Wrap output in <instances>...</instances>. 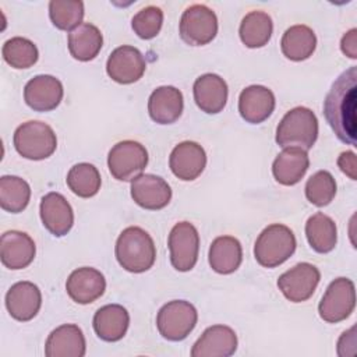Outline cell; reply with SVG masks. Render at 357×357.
<instances>
[{
	"mask_svg": "<svg viewBox=\"0 0 357 357\" xmlns=\"http://www.w3.org/2000/svg\"><path fill=\"white\" fill-rule=\"evenodd\" d=\"M211 268L220 273L229 275L238 269L243 261V248L240 241L233 236H219L216 237L208 254Z\"/></svg>",
	"mask_w": 357,
	"mask_h": 357,
	"instance_id": "cell-27",
	"label": "cell"
},
{
	"mask_svg": "<svg viewBox=\"0 0 357 357\" xmlns=\"http://www.w3.org/2000/svg\"><path fill=\"white\" fill-rule=\"evenodd\" d=\"M296 245L294 233L284 225L273 223L259 233L254 245V257L261 266L276 268L294 254Z\"/></svg>",
	"mask_w": 357,
	"mask_h": 357,
	"instance_id": "cell-4",
	"label": "cell"
},
{
	"mask_svg": "<svg viewBox=\"0 0 357 357\" xmlns=\"http://www.w3.org/2000/svg\"><path fill=\"white\" fill-rule=\"evenodd\" d=\"M310 167V158L307 151L296 146L283 148V151L275 158L272 165V173L278 183L283 185L297 184Z\"/></svg>",
	"mask_w": 357,
	"mask_h": 357,
	"instance_id": "cell-25",
	"label": "cell"
},
{
	"mask_svg": "<svg viewBox=\"0 0 357 357\" xmlns=\"http://www.w3.org/2000/svg\"><path fill=\"white\" fill-rule=\"evenodd\" d=\"M317 47V36L314 31L303 24L287 28L280 40L282 53L293 61H303L312 56Z\"/></svg>",
	"mask_w": 357,
	"mask_h": 357,
	"instance_id": "cell-29",
	"label": "cell"
},
{
	"mask_svg": "<svg viewBox=\"0 0 357 357\" xmlns=\"http://www.w3.org/2000/svg\"><path fill=\"white\" fill-rule=\"evenodd\" d=\"M84 3L79 0H52L49 17L53 25L61 31H73L82 24Z\"/></svg>",
	"mask_w": 357,
	"mask_h": 357,
	"instance_id": "cell-35",
	"label": "cell"
},
{
	"mask_svg": "<svg viewBox=\"0 0 357 357\" xmlns=\"http://www.w3.org/2000/svg\"><path fill=\"white\" fill-rule=\"evenodd\" d=\"M148 165V152L137 141L126 139L117 142L107 155L110 174L119 181H132Z\"/></svg>",
	"mask_w": 357,
	"mask_h": 357,
	"instance_id": "cell-8",
	"label": "cell"
},
{
	"mask_svg": "<svg viewBox=\"0 0 357 357\" xmlns=\"http://www.w3.org/2000/svg\"><path fill=\"white\" fill-rule=\"evenodd\" d=\"M197 321L198 312L190 301L173 300L159 310L156 315V328L165 339L180 342L192 332Z\"/></svg>",
	"mask_w": 357,
	"mask_h": 357,
	"instance_id": "cell-6",
	"label": "cell"
},
{
	"mask_svg": "<svg viewBox=\"0 0 357 357\" xmlns=\"http://www.w3.org/2000/svg\"><path fill=\"white\" fill-rule=\"evenodd\" d=\"M42 305V293L32 282H17L6 294V308L8 314L21 322L31 321L39 312Z\"/></svg>",
	"mask_w": 357,
	"mask_h": 357,
	"instance_id": "cell-19",
	"label": "cell"
},
{
	"mask_svg": "<svg viewBox=\"0 0 357 357\" xmlns=\"http://www.w3.org/2000/svg\"><path fill=\"white\" fill-rule=\"evenodd\" d=\"M92 325L98 337L105 342H117L128 329L130 315L123 305L107 304L95 312Z\"/></svg>",
	"mask_w": 357,
	"mask_h": 357,
	"instance_id": "cell-26",
	"label": "cell"
},
{
	"mask_svg": "<svg viewBox=\"0 0 357 357\" xmlns=\"http://www.w3.org/2000/svg\"><path fill=\"white\" fill-rule=\"evenodd\" d=\"M102 45V32L96 25L91 22H82L68 33V50L75 60H93L99 54Z\"/></svg>",
	"mask_w": 357,
	"mask_h": 357,
	"instance_id": "cell-28",
	"label": "cell"
},
{
	"mask_svg": "<svg viewBox=\"0 0 357 357\" xmlns=\"http://www.w3.org/2000/svg\"><path fill=\"white\" fill-rule=\"evenodd\" d=\"M336 195V181L328 170L314 173L305 183V197L315 206H326Z\"/></svg>",
	"mask_w": 357,
	"mask_h": 357,
	"instance_id": "cell-36",
	"label": "cell"
},
{
	"mask_svg": "<svg viewBox=\"0 0 357 357\" xmlns=\"http://www.w3.org/2000/svg\"><path fill=\"white\" fill-rule=\"evenodd\" d=\"M68 188L81 198H91L100 190L102 178L99 170L86 162L74 165L67 173Z\"/></svg>",
	"mask_w": 357,
	"mask_h": 357,
	"instance_id": "cell-33",
	"label": "cell"
},
{
	"mask_svg": "<svg viewBox=\"0 0 357 357\" xmlns=\"http://www.w3.org/2000/svg\"><path fill=\"white\" fill-rule=\"evenodd\" d=\"M305 236L314 251L319 254L331 252L337 243L336 223L331 216L317 212L305 223Z\"/></svg>",
	"mask_w": 357,
	"mask_h": 357,
	"instance_id": "cell-30",
	"label": "cell"
},
{
	"mask_svg": "<svg viewBox=\"0 0 357 357\" xmlns=\"http://www.w3.org/2000/svg\"><path fill=\"white\" fill-rule=\"evenodd\" d=\"M169 166L177 178L192 181L201 176L206 166L205 149L198 142L183 141L173 148L169 156Z\"/></svg>",
	"mask_w": 357,
	"mask_h": 357,
	"instance_id": "cell-14",
	"label": "cell"
},
{
	"mask_svg": "<svg viewBox=\"0 0 357 357\" xmlns=\"http://www.w3.org/2000/svg\"><path fill=\"white\" fill-rule=\"evenodd\" d=\"M237 350V335L226 325H213L204 331L191 349L192 357H229Z\"/></svg>",
	"mask_w": 357,
	"mask_h": 357,
	"instance_id": "cell-18",
	"label": "cell"
},
{
	"mask_svg": "<svg viewBox=\"0 0 357 357\" xmlns=\"http://www.w3.org/2000/svg\"><path fill=\"white\" fill-rule=\"evenodd\" d=\"M163 24V11L156 6H146L141 8L131 20L134 32L141 39L155 38Z\"/></svg>",
	"mask_w": 357,
	"mask_h": 357,
	"instance_id": "cell-37",
	"label": "cell"
},
{
	"mask_svg": "<svg viewBox=\"0 0 357 357\" xmlns=\"http://www.w3.org/2000/svg\"><path fill=\"white\" fill-rule=\"evenodd\" d=\"M146 63L142 53L128 45L116 47L106 63L107 75L123 85L137 82L145 73Z\"/></svg>",
	"mask_w": 357,
	"mask_h": 357,
	"instance_id": "cell-12",
	"label": "cell"
},
{
	"mask_svg": "<svg viewBox=\"0 0 357 357\" xmlns=\"http://www.w3.org/2000/svg\"><path fill=\"white\" fill-rule=\"evenodd\" d=\"M192 92L197 106L208 114L222 112L226 106L229 95L226 81L213 73L199 75L194 82Z\"/></svg>",
	"mask_w": 357,
	"mask_h": 357,
	"instance_id": "cell-22",
	"label": "cell"
},
{
	"mask_svg": "<svg viewBox=\"0 0 357 357\" xmlns=\"http://www.w3.org/2000/svg\"><path fill=\"white\" fill-rule=\"evenodd\" d=\"M31 199L29 184L18 176L0 178V206L11 213L22 212Z\"/></svg>",
	"mask_w": 357,
	"mask_h": 357,
	"instance_id": "cell-32",
	"label": "cell"
},
{
	"mask_svg": "<svg viewBox=\"0 0 357 357\" xmlns=\"http://www.w3.org/2000/svg\"><path fill=\"white\" fill-rule=\"evenodd\" d=\"M131 198L148 211L165 208L172 199V188L165 178L155 174H139L131 181Z\"/></svg>",
	"mask_w": 357,
	"mask_h": 357,
	"instance_id": "cell-15",
	"label": "cell"
},
{
	"mask_svg": "<svg viewBox=\"0 0 357 357\" xmlns=\"http://www.w3.org/2000/svg\"><path fill=\"white\" fill-rule=\"evenodd\" d=\"M356 307V287L349 278H337L326 287L319 305V317L329 324H337L351 315Z\"/></svg>",
	"mask_w": 357,
	"mask_h": 357,
	"instance_id": "cell-9",
	"label": "cell"
},
{
	"mask_svg": "<svg viewBox=\"0 0 357 357\" xmlns=\"http://www.w3.org/2000/svg\"><path fill=\"white\" fill-rule=\"evenodd\" d=\"M318 138V119L315 113L304 106L289 110L276 128L275 141L282 148L296 146L308 151Z\"/></svg>",
	"mask_w": 357,
	"mask_h": 357,
	"instance_id": "cell-3",
	"label": "cell"
},
{
	"mask_svg": "<svg viewBox=\"0 0 357 357\" xmlns=\"http://www.w3.org/2000/svg\"><path fill=\"white\" fill-rule=\"evenodd\" d=\"M13 144L22 158L42 160L53 155L57 148V138L49 124L38 120H29L17 127Z\"/></svg>",
	"mask_w": 357,
	"mask_h": 357,
	"instance_id": "cell-5",
	"label": "cell"
},
{
	"mask_svg": "<svg viewBox=\"0 0 357 357\" xmlns=\"http://www.w3.org/2000/svg\"><path fill=\"white\" fill-rule=\"evenodd\" d=\"M39 213L43 226L56 237L66 236L74 225L73 208L60 192L52 191L43 195Z\"/></svg>",
	"mask_w": 357,
	"mask_h": 357,
	"instance_id": "cell-16",
	"label": "cell"
},
{
	"mask_svg": "<svg viewBox=\"0 0 357 357\" xmlns=\"http://www.w3.org/2000/svg\"><path fill=\"white\" fill-rule=\"evenodd\" d=\"M351 347L354 350L356 347V326H351L349 331L343 332L342 336L337 340V354L343 357L344 349Z\"/></svg>",
	"mask_w": 357,
	"mask_h": 357,
	"instance_id": "cell-40",
	"label": "cell"
},
{
	"mask_svg": "<svg viewBox=\"0 0 357 357\" xmlns=\"http://www.w3.org/2000/svg\"><path fill=\"white\" fill-rule=\"evenodd\" d=\"M85 351V336L75 324H64L53 329L45 344L46 357H84Z\"/></svg>",
	"mask_w": 357,
	"mask_h": 357,
	"instance_id": "cell-20",
	"label": "cell"
},
{
	"mask_svg": "<svg viewBox=\"0 0 357 357\" xmlns=\"http://www.w3.org/2000/svg\"><path fill=\"white\" fill-rule=\"evenodd\" d=\"M272 32H273L272 18L268 13L261 10L250 11L248 14H245L238 28V35L241 42L250 49L265 46L271 40Z\"/></svg>",
	"mask_w": 357,
	"mask_h": 357,
	"instance_id": "cell-31",
	"label": "cell"
},
{
	"mask_svg": "<svg viewBox=\"0 0 357 357\" xmlns=\"http://www.w3.org/2000/svg\"><path fill=\"white\" fill-rule=\"evenodd\" d=\"M66 290L73 301L91 304L105 293L106 279L98 269L82 266L70 273L66 282Z\"/></svg>",
	"mask_w": 357,
	"mask_h": 357,
	"instance_id": "cell-17",
	"label": "cell"
},
{
	"mask_svg": "<svg viewBox=\"0 0 357 357\" xmlns=\"http://www.w3.org/2000/svg\"><path fill=\"white\" fill-rule=\"evenodd\" d=\"M180 38L190 46H204L218 33V17L205 4H192L184 10L178 24Z\"/></svg>",
	"mask_w": 357,
	"mask_h": 357,
	"instance_id": "cell-7",
	"label": "cell"
},
{
	"mask_svg": "<svg viewBox=\"0 0 357 357\" xmlns=\"http://www.w3.org/2000/svg\"><path fill=\"white\" fill-rule=\"evenodd\" d=\"M64 95L59 78L40 74L31 78L24 88V100L35 112H50L56 109Z\"/></svg>",
	"mask_w": 357,
	"mask_h": 357,
	"instance_id": "cell-13",
	"label": "cell"
},
{
	"mask_svg": "<svg viewBox=\"0 0 357 357\" xmlns=\"http://www.w3.org/2000/svg\"><path fill=\"white\" fill-rule=\"evenodd\" d=\"M1 54L4 61L14 68H29L32 67L39 57L36 45L22 36H14L4 42Z\"/></svg>",
	"mask_w": 357,
	"mask_h": 357,
	"instance_id": "cell-34",
	"label": "cell"
},
{
	"mask_svg": "<svg viewBox=\"0 0 357 357\" xmlns=\"http://www.w3.org/2000/svg\"><path fill=\"white\" fill-rule=\"evenodd\" d=\"M319 279L321 272L315 265L300 262L279 276L278 287L289 301L301 303L314 294Z\"/></svg>",
	"mask_w": 357,
	"mask_h": 357,
	"instance_id": "cell-11",
	"label": "cell"
},
{
	"mask_svg": "<svg viewBox=\"0 0 357 357\" xmlns=\"http://www.w3.org/2000/svg\"><path fill=\"white\" fill-rule=\"evenodd\" d=\"M114 252L120 266L132 273L151 269L156 259V247L152 237L138 226L126 227L120 233Z\"/></svg>",
	"mask_w": 357,
	"mask_h": 357,
	"instance_id": "cell-2",
	"label": "cell"
},
{
	"mask_svg": "<svg viewBox=\"0 0 357 357\" xmlns=\"http://www.w3.org/2000/svg\"><path fill=\"white\" fill-rule=\"evenodd\" d=\"M340 49L343 54H346L349 59H353V60L357 59V29L356 28H351L343 35L340 40Z\"/></svg>",
	"mask_w": 357,
	"mask_h": 357,
	"instance_id": "cell-38",
	"label": "cell"
},
{
	"mask_svg": "<svg viewBox=\"0 0 357 357\" xmlns=\"http://www.w3.org/2000/svg\"><path fill=\"white\" fill-rule=\"evenodd\" d=\"M357 67L343 71L332 84L324 100V114L336 137L356 146Z\"/></svg>",
	"mask_w": 357,
	"mask_h": 357,
	"instance_id": "cell-1",
	"label": "cell"
},
{
	"mask_svg": "<svg viewBox=\"0 0 357 357\" xmlns=\"http://www.w3.org/2000/svg\"><path fill=\"white\" fill-rule=\"evenodd\" d=\"M167 245L170 251V262L174 269L178 272H188L195 266L199 252V234L192 223H176L169 233Z\"/></svg>",
	"mask_w": 357,
	"mask_h": 357,
	"instance_id": "cell-10",
	"label": "cell"
},
{
	"mask_svg": "<svg viewBox=\"0 0 357 357\" xmlns=\"http://www.w3.org/2000/svg\"><path fill=\"white\" fill-rule=\"evenodd\" d=\"M337 166L351 180H357V174H356V153L353 151L342 152L339 155V158H337Z\"/></svg>",
	"mask_w": 357,
	"mask_h": 357,
	"instance_id": "cell-39",
	"label": "cell"
},
{
	"mask_svg": "<svg viewBox=\"0 0 357 357\" xmlns=\"http://www.w3.org/2000/svg\"><path fill=\"white\" fill-rule=\"evenodd\" d=\"M36 247L33 240L24 231L10 230L1 234L0 258L8 269H24L35 258Z\"/></svg>",
	"mask_w": 357,
	"mask_h": 357,
	"instance_id": "cell-21",
	"label": "cell"
},
{
	"mask_svg": "<svg viewBox=\"0 0 357 357\" xmlns=\"http://www.w3.org/2000/svg\"><path fill=\"white\" fill-rule=\"evenodd\" d=\"M184 99L180 89L172 85L156 88L148 99V113L158 124H172L183 113Z\"/></svg>",
	"mask_w": 357,
	"mask_h": 357,
	"instance_id": "cell-24",
	"label": "cell"
},
{
	"mask_svg": "<svg viewBox=\"0 0 357 357\" xmlns=\"http://www.w3.org/2000/svg\"><path fill=\"white\" fill-rule=\"evenodd\" d=\"M275 95L264 85H250L238 96L240 116L251 124L265 121L275 110Z\"/></svg>",
	"mask_w": 357,
	"mask_h": 357,
	"instance_id": "cell-23",
	"label": "cell"
}]
</instances>
